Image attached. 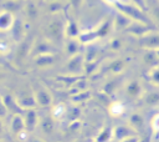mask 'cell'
<instances>
[{
  "mask_svg": "<svg viewBox=\"0 0 159 142\" xmlns=\"http://www.w3.org/2000/svg\"><path fill=\"white\" fill-rule=\"evenodd\" d=\"M65 34H66V25L61 19L53 17L51 21H48L46 26V36L51 42L55 44L61 42Z\"/></svg>",
  "mask_w": 159,
  "mask_h": 142,
  "instance_id": "6da1fadb",
  "label": "cell"
},
{
  "mask_svg": "<svg viewBox=\"0 0 159 142\" xmlns=\"http://www.w3.org/2000/svg\"><path fill=\"white\" fill-rule=\"evenodd\" d=\"M15 100H16L19 107L24 108V110H31L36 106V100L31 91H21Z\"/></svg>",
  "mask_w": 159,
  "mask_h": 142,
  "instance_id": "7a4b0ae2",
  "label": "cell"
},
{
  "mask_svg": "<svg viewBox=\"0 0 159 142\" xmlns=\"http://www.w3.org/2000/svg\"><path fill=\"white\" fill-rule=\"evenodd\" d=\"M16 20L12 12L7 10H0V32H7L11 31Z\"/></svg>",
  "mask_w": 159,
  "mask_h": 142,
  "instance_id": "3957f363",
  "label": "cell"
},
{
  "mask_svg": "<svg viewBox=\"0 0 159 142\" xmlns=\"http://www.w3.org/2000/svg\"><path fill=\"white\" fill-rule=\"evenodd\" d=\"M32 42L31 40L29 39H22L16 49V52H15V60L16 61H22L26 56L31 55V50H32Z\"/></svg>",
  "mask_w": 159,
  "mask_h": 142,
  "instance_id": "277c9868",
  "label": "cell"
},
{
  "mask_svg": "<svg viewBox=\"0 0 159 142\" xmlns=\"http://www.w3.org/2000/svg\"><path fill=\"white\" fill-rule=\"evenodd\" d=\"M34 96H35V100H36V105L41 106V107H48L51 106L52 103V98H51V95L48 93L47 90L45 88H39L34 92Z\"/></svg>",
  "mask_w": 159,
  "mask_h": 142,
  "instance_id": "5b68a950",
  "label": "cell"
},
{
  "mask_svg": "<svg viewBox=\"0 0 159 142\" xmlns=\"http://www.w3.org/2000/svg\"><path fill=\"white\" fill-rule=\"evenodd\" d=\"M25 128H26V126H25L24 116L20 115V113H14L11 116V120H10V130H11V132L16 136L17 133L24 131Z\"/></svg>",
  "mask_w": 159,
  "mask_h": 142,
  "instance_id": "8992f818",
  "label": "cell"
},
{
  "mask_svg": "<svg viewBox=\"0 0 159 142\" xmlns=\"http://www.w3.org/2000/svg\"><path fill=\"white\" fill-rule=\"evenodd\" d=\"M24 121H25V126H26V130L29 131H32L37 122H39V116L36 113V111L34 108L31 110H26L25 111V115H24Z\"/></svg>",
  "mask_w": 159,
  "mask_h": 142,
  "instance_id": "52a82bcc",
  "label": "cell"
},
{
  "mask_svg": "<svg viewBox=\"0 0 159 142\" xmlns=\"http://www.w3.org/2000/svg\"><path fill=\"white\" fill-rule=\"evenodd\" d=\"M24 12H25L26 17L32 21V20H36L39 17L40 9H39V6L36 5V2L34 0H30L24 5Z\"/></svg>",
  "mask_w": 159,
  "mask_h": 142,
  "instance_id": "ba28073f",
  "label": "cell"
},
{
  "mask_svg": "<svg viewBox=\"0 0 159 142\" xmlns=\"http://www.w3.org/2000/svg\"><path fill=\"white\" fill-rule=\"evenodd\" d=\"M67 113V107L65 103H56L51 108V117L53 120H61Z\"/></svg>",
  "mask_w": 159,
  "mask_h": 142,
  "instance_id": "9c48e42d",
  "label": "cell"
},
{
  "mask_svg": "<svg viewBox=\"0 0 159 142\" xmlns=\"http://www.w3.org/2000/svg\"><path fill=\"white\" fill-rule=\"evenodd\" d=\"M34 59H35L36 65L40 66V67L50 66V65L53 64V60H55L53 54H43V55H39V56H36V57H34Z\"/></svg>",
  "mask_w": 159,
  "mask_h": 142,
  "instance_id": "30bf717a",
  "label": "cell"
},
{
  "mask_svg": "<svg viewBox=\"0 0 159 142\" xmlns=\"http://www.w3.org/2000/svg\"><path fill=\"white\" fill-rule=\"evenodd\" d=\"M81 67H82V57H81V55L77 54L75 56H71V59H70V61L67 64V70L71 71L72 73H75V72H78Z\"/></svg>",
  "mask_w": 159,
  "mask_h": 142,
  "instance_id": "8fae6325",
  "label": "cell"
},
{
  "mask_svg": "<svg viewBox=\"0 0 159 142\" xmlns=\"http://www.w3.org/2000/svg\"><path fill=\"white\" fill-rule=\"evenodd\" d=\"M123 112H124V105H123L122 102L116 101V102L111 103V106H109V113H111L112 116L118 117V116L123 115Z\"/></svg>",
  "mask_w": 159,
  "mask_h": 142,
  "instance_id": "7c38bea8",
  "label": "cell"
},
{
  "mask_svg": "<svg viewBox=\"0 0 159 142\" xmlns=\"http://www.w3.org/2000/svg\"><path fill=\"white\" fill-rule=\"evenodd\" d=\"M78 46H80V42H77L76 39H70V41H68L67 45H66V51H67V54L71 55V56L77 55V52H78Z\"/></svg>",
  "mask_w": 159,
  "mask_h": 142,
  "instance_id": "4fadbf2b",
  "label": "cell"
},
{
  "mask_svg": "<svg viewBox=\"0 0 159 142\" xmlns=\"http://www.w3.org/2000/svg\"><path fill=\"white\" fill-rule=\"evenodd\" d=\"M66 35H67L70 39H75L76 36H78V27H77V25L75 24V21H70V22L66 25Z\"/></svg>",
  "mask_w": 159,
  "mask_h": 142,
  "instance_id": "5bb4252c",
  "label": "cell"
},
{
  "mask_svg": "<svg viewBox=\"0 0 159 142\" xmlns=\"http://www.w3.org/2000/svg\"><path fill=\"white\" fill-rule=\"evenodd\" d=\"M139 92H140V86H139V83H138L137 81H133V82H130V83L128 85V87H127V93H128V96H130V97H137V96L139 95Z\"/></svg>",
  "mask_w": 159,
  "mask_h": 142,
  "instance_id": "9a60e30c",
  "label": "cell"
},
{
  "mask_svg": "<svg viewBox=\"0 0 159 142\" xmlns=\"http://www.w3.org/2000/svg\"><path fill=\"white\" fill-rule=\"evenodd\" d=\"M12 47H11V42L5 40V39H0V56H6L11 52Z\"/></svg>",
  "mask_w": 159,
  "mask_h": 142,
  "instance_id": "2e32d148",
  "label": "cell"
},
{
  "mask_svg": "<svg viewBox=\"0 0 159 142\" xmlns=\"http://www.w3.org/2000/svg\"><path fill=\"white\" fill-rule=\"evenodd\" d=\"M19 6H20V0H5L2 9L14 14V11L19 9Z\"/></svg>",
  "mask_w": 159,
  "mask_h": 142,
  "instance_id": "e0dca14e",
  "label": "cell"
},
{
  "mask_svg": "<svg viewBox=\"0 0 159 142\" xmlns=\"http://www.w3.org/2000/svg\"><path fill=\"white\" fill-rule=\"evenodd\" d=\"M41 127H42V130H43L46 133L52 132V130H53V118H52V117H46V118H43L42 122H41Z\"/></svg>",
  "mask_w": 159,
  "mask_h": 142,
  "instance_id": "ac0fdd59",
  "label": "cell"
},
{
  "mask_svg": "<svg viewBox=\"0 0 159 142\" xmlns=\"http://www.w3.org/2000/svg\"><path fill=\"white\" fill-rule=\"evenodd\" d=\"M63 9L62 1H50L48 2V11L50 12H58Z\"/></svg>",
  "mask_w": 159,
  "mask_h": 142,
  "instance_id": "d6986e66",
  "label": "cell"
},
{
  "mask_svg": "<svg viewBox=\"0 0 159 142\" xmlns=\"http://www.w3.org/2000/svg\"><path fill=\"white\" fill-rule=\"evenodd\" d=\"M11 32L16 35V39H21L22 35H24V29H22L21 22H17L16 21L15 25H14V27H12V30H11Z\"/></svg>",
  "mask_w": 159,
  "mask_h": 142,
  "instance_id": "ffe728a7",
  "label": "cell"
},
{
  "mask_svg": "<svg viewBox=\"0 0 159 142\" xmlns=\"http://www.w3.org/2000/svg\"><path fill=\"white\" fill-rule=\"evenodd\" d=\"M7 113H9V110H7V106L5 103V100H4V97L0 96V118L6 117Z\"/></svg>",
  "mask_w": 159,
  "mask_h": 142,
  "instance_id": "44dd1931",
  "label": "cell"
},
{
  "mask_svg": "<svg viewBox=\"0 0 159 142\" xmlns=\"http://www.w3.org/2000/svg\"><path fill=\"white\" fill-rule=\"evenodd\" d=\"M16 137H17V140H19L20 142H27V141L30 140V131L25 128L24 131H21L20 133H17Z\"/></svg>",
  "mask_w": 159,
  "mask_h": 142,
  "instance_id": "7402d4cb",
  "label": "cell"
},
{
  "mask_svg": "<svg viewBox=\"0 0 159 142\" xmlns=\"http://www.w3.org/2000/svg\"><path fill=\"white\" fill-rule=\"evenodd\" d=\"M109 135H111V130H106V131H103L102 133H101V137H98V142H104V141H107L108 140V137H109Z\"/></svg>",
  "mask_w": 159,
  "mask_h": 142,
  "instance_id": "603a6c76",
  "label": "cell"
},
{
  "mask_svg": "<svg viewBox=\"0 0 159 142\" xmlns=\"http://www.w3.org/2000/svg\"><path fill=\"white\" fill-rule=\"evenodd\" d=\"M68 2H70V6L73 10H77V9H80V6L82 4V0H68Z\"/></svg>",
  "mask_w": 159,
  "mask_h": 142,
  "instance_id": "cb8c5ba5",
  "label": "cell"
},
{
  "mask_svg": "<svg viewBox=\"0 0 159 142\" xmlns=\"http://www.w3.org/2000/svg\"><path fill=\"white\" fill-rule=\"evenodd\" d=\"M152 126H153V130H155L157 132H159V113L154 116V118L152 121Z\"/></svg>",
  "mask_w": 159,
  "mask_h": 142,
  "instance_id": "d4e9b609",
  "label": "cell"
},
{
  "mask_svg": "<svg viewBox=\"0 0 159 142\" xmlns=\"http://www.w3.org/2000/svg\"><path fill=\"white\" fill-rule=\"evenodd\" d=\"M153 78H154L157 82H159V71H155V72L153 73Z\"/></svg>",
  "mask_w": 159,
  "mask_h": 142,
  "instance_id": "484cf974",
  "label": "cell"
},
{
  "mask_svg": "<svg viewBox=\"0 0 159 142\" xmlns=\"http://www.w3.org/2000/svg\"><path fill=\"white\" fill-rule=\"evenodd\" d=\"M122 142H137V138H124Z\"/></svg>",
  "mask_w": 159,
  "mask_h": 142,
  "instance_id": "4316f807",
  "label": "cell"
},
{
  "mask_svg": "<svg viewBox=\"0 0 159 142\" xmlns=\"http://www.w3.org/2000/svg\"><path fill=\"white\" fill-rule=\"evenodd\" d=\"M2 131H4V125H2V121H1V118H0V135L2 133Z\"/></svg>",
  "mask_w": 159,
  "mask_h": 142,
  "instance_id": "83f0119b",
  "label": "cell"
},
{
  "mask_svg": "<svg viewBox=\"0 0 159 142\" xmlns=\"http://www.w3.org/2000/svg\"><path fill=\"white\" fill-rule=\"evenodd\" d=\"M48 1H62V0H48Z\"/></svg>",
  "mask_w": 159,
  "mask_h": 142,
  "instance_id": "f1b7e54d",
  "label": "cell"
},
{
  "mask_svg": "<svg viewBox=\"0 0 159 142\" xmlns=\"http://www.w3.org/2000/svg\"><path fill=\"white\" fill-rule=\"evenodd\" d=\"M1 78H2V73L0 72V80H1Z\"/></svg>",
  "mask_w": 159,
  "mask_h": 142,
  "instance_id": "f546056e",
  "label": "cell"
},
{
  "mask_svg": "<svg viewBox=\"0 0 159 142\" xmlns=\"http://www.w3.org/2000/svg\"><path fill=\"white\" fill-rule=\"evenodd\" d=\"M34 1H39V0H34Z\"/></svg>",
  "mask_w": 159,
  "mask_h": 142,
  "instance_id": "4dcf8cb0",
  "label": "cell"
}]
</instances>
